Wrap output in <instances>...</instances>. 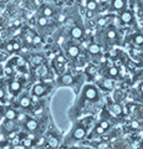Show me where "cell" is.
<instances>
[{
  "instance_id": "obj_35",
  "label": "cell",
  "mask_w": 143,
  "mask_h": 149,
  "mask_svg": "<svg viewBox=\"0 0 143 149\" xmlns=\"http://www.w3.org/2000/svg\"><path fill=\"white\" fill-rule=\"evenodd\" d=\"M93 15H95V11H91V10L86 11V17L87 19H92V17H93Z\"/></svg>"
},
{
  "instance_id": "obj_2",
  "label": "cell",
  "mask_w": 143,
  "mask_h": 149,
  "mask_svg": "<svg viewBox=\"0 0 143 149\" xmlns=\"http://www.w3.org/2000/svg\"><path fill=\"white\" fill-rule=\"evenodd\" d=\"M86 134H87V129L85 124H77L71 130V137L73 141H81V139L86 137Z\"/></svg>"
},
{
  "instance_id": "obj_38",
  "label": "cell",
  "mask_w": 143,
  "mask_h": 149,
  "mask_svg": "<svg viewBox=\"0 0 143 149\" xmlns=\"http://www.w3.org/2000/svg\"><path fill=\"white\" fill-rule=\"evenodd\" d=\"M4 97H5V91H4L3 88L0 87V100H3Z\"/></svg>"
},
{
  "instance_id": "obj_10",
  "label": "cell",
  "mask_w": 143,
  "mask_h": 149,
  "mask_svg": "<svg viewBox=\"0 0 143 149\" xmlns=\"http://www.w3.org/2000/svg\"><path fill=\"white\" fill-rule=\"evenodd\" d=\"M119 19H121V22L122 24H130V22L133 21V14L130 10H124L119 15Z\"/></svg>"
},
{
  "instance_id": "obj_11",
  "label": "cell",
  "mask_w": 143,
  "mask_h": 149,
  "mask_svg": "<svg viewBox=\"0 0 143 149\" xmlns=\"http://www.w3.org/2000/svg\"><path fill=\"white\" fill-rule=\"evenodd\" d=\"M17 116H19V113H17V111L14 109V108H8L5 112H4V117H5V119H8V120H15L17 118Z\"/></svg>"
},
{
  "instance_id": "obj_14",
  "label": "cell",
  "mask_w": 143,
  "mask_h": 149,
  "mask_svg": "<svg viewBox=\"0 0 143 149\" xmlns=\"http://www.w3.org/2000/svg\"><path fill=\"white\" fill-rule=\"evenodd\" d=\"M89 52L91 55H98L101 52V47L98 44H91L89 46Z\"/></svg>"
},
{
  "instance_id": "obj_7",
  "label": "cell",
  "mask_w": 143,
  "mask_h": 149,
  "mask_svg": "<svg viewBox=\"0 0 143 149\" xmlns=\"http://www.w3.org/2000/svg\"><path fill=\"white\" fill-rule=\"evenodd\" d=\"M19 106L21 107V108H24V109L30 108V107L33 106V100H31V96H29V95L21 96L20 100H19Z\"/></svg>"
},
{
  "instance_id": "obj_9",
  "label": "cell",
  "mask_w": 143,
  "mask_h": 149,
  "mask_svg": "<svg viewBox=\"0 0 143 149\" xmlns=\"http://www.w3.org/2000/svg\"><path fill=\"white\" fill-rule=\"evenodd\" d=\"M70 35L73 37V39H76V40H81L82 37H84V30H82V27L81 26H73L72 29L70 30Z\"/></svg>"
},
{
  "instance_id": "obj_42",
  "label": "cell",
  "mask_w": 143,
  "mask_h": 149,
  "mask_svg": "<svg viewBox=\"0 0 143 149\" xmlns=\"http://www.w3.org/2000/svg\"><path fill=\"white\" fill-rule=\"evenodd\" d=\"M14 24H15V26H19V25H20V21L17 20V21H15V22H14Z\"/></svg>"
},
{
  "instance_id": "obj_39",
  "label": "cell",
  "mask_w": 143,
  "mask_h": 149,
  "mask_svg": "<svg viewBox=\"0 0 143 149\" xmlns=\"http://www.w3.org/2000/svg\"><path fill=\"white\" fill-rule=\"evenodd\" d=\"M4 114V111H3V107L0 106V117H1V116Z\"/></svg>"
},
{
  "instance_id": "obj_22",
  "label": "cell",
  "mask_w": 143,
  "mask_h": 149,
  "mask_svg": "<svg viewBox=\"0 0 143 149\" xmlns=\"http://www.w3.org/2000/svg\"><path fill=\"white\" fill-rule=\"evenodd\" d=\"M101 85H102V87H103V88H106V90H112V87H113L112 81L107 80V78H105V80H103L102 82H101Z\"/></svg>"
},
{
  "instance_id": "obj_3",
  "label": "cell",
  "mask_w": 143,
  "mask_h": 149,
  "mask_svg": "<svg viewBox=\"0 0 143 149\" xmlns=\"http://www.w3.org/2000/svg\"><path fill=\"white\" fill-rule=\"evenodd\" d=\"M60 143H61V136H56V133H50V136L46 138V144L52 148V149H57Z\"/></svg>"
},
{
  "instance_id": "obj_15",
  "label": "cell",
  "mask_w": 143,
  "mask_h": 149,
  "mask_svg": "<svg viewBox=\"0 0 143 149\" xmlns=\"http://www.w3.org/2000/svg\"><path fill=\"white\" fill-rule=\"evenodd\" d=\"M111 111H112L116 116H121L123 113V109H122V107L119 103H114V104L111 106Z\"/></svg>"
},
{
  "instance_id": "obj_44",
  "label": "cell",
  "mask_w": 143,
  "mask_h": 149,
  "mask_svg": "<svg viewBox=\"0 0 143 149\" xmlns=\"http://www.w3.org/2000/svg\"><path fill=\"white\" fill-rule=\"evenodd\" d=\"M141 98H142V101H143V93H142V96H141Z\"/></svg>"
},
{
  "instance_id": "obj_36",
  "label": "cell",
  "mask_w": 143,
  "mask_h": 149,
  "mask_svg": "<svg viewBox=\"0 0 143 149\" xmlns=\"http://www.w3.org/2000/svg\"><path fill=\"white\" fill-rule=\"evenodd\" d=\"M13 46H14V51L20 50V42H19V41H15V42H13Z\"/></svg>"
},
{
  "instance_id": "obj_18",
  "label": "cell",
  "mask_w": 143,
  "mask_h": 149,
  "mask_svg": "<svg viewBox=\"0 0 143 149\" xmlns=\"http://www.w3.org/2000/svg\"><path fill=\"white\" fill-rule=\"evenodd\" d=\"M41 13H43V15L46 16V17H50V16H52L54 15V10L51 8H50L49 5H45L43 8V10H41Z\"/></svg>"
},
{
  "instance_id": "obj_19",
  "label": "cell",
  "mask_w": 143,
  "mask_h": 149,
  "mask_svg": "<svg viewBox=\"0 0 143 149\" xmlns=\"http://www.w3.org/2000/svg\"><path fill=\"white\" fill-rule=\"evenodd\" d=\"M106 36H107L108 40H114L117 37V31L113 29V27H111V29H108L107 31H106Z\"/></svg>"
},
{
  "instance_id": "obj_27",
  "label": "cell",
  "mask_w": 143,
  "mask_h": 149,
  "mask_svg": "<svg viewBox=\"0 0 143 149\" xmlns=\"http://www.w3.org/2000/svg\"><path fill=\"white\" fill-rule=\"evenodd\" d=\"M106 132V130L101 127V125L98 124V125H96V128H95V133L96 134H98V136H103V133Z\"/></svg>"
},
{
  "instance_id": "obj_25",
  "label": "cell",
  "mask_w": 143,
  "mask_h": 149,
  "mask_svg": "<svg viewBox=\"0 0 143 149\" xmlns=\"http://www.w3.org/2000/svg\"><path fill=\"white\" fill-rule=\"evenodd\" d=\"M24 40H25L26 44H33L34 35H31V34H25V35H24Z\"/></svg>"
},
{
  "instance_id": "obj_29",
  "label": "cell",
  "mask_w": 143,
  "mask_h": 149,
  "mask_svg": "<svg viewBox=\"0 0 143 149\" xmlns=\"http://www.w3.org/2000/svg\"><path fill=\"white\" fill-rule=\"evenodd\" d=\"M98 124H100L101 127H102L105 130H107V129L110 128V122H108V120H101V122H100Z\"/></svg>"
},
{
  "instance_id": "obj_12",
  "label": "cell",
  "mask_w": 143,
  "mask_h": 149,
  "mask_svg": "<svg viewBox=\"0 0 143 149\" xmlns=\"http://www.w3.org/2000/svg\"><path fill=\"white\" fill-rule=\"evenodd\" d=\"M9 90H10L11 93H19L21 91V83H20V81H17V80L10 81V83H9Z\"/></svg>"
},
{
  "instance_id": "obj_23",
  "label": "cell",
  "mask_w": 143,
  "mask_h": 149,
  "mask_svg": "<svg viewBox=\"0 0 143 149\" xmlns=\"http://www.w3.org/2000/svg\"><path fill=\"white\" fill-rule=\"evenodd\" d=\"M20 143H21L24 147H26V148H30L31 146H33V141H31L30 138H27V137H24V138H22Z\"/></svg>"
},
{
  "instance_id": "obj_20",
  "label": "cell",
  "mask_w": 143,
  "mask_h": 149,
  "mask_svg": "<svg viewBox=\"0 0 143 149\" xmlns=\"http://www.w3.org/2000/svg\"><path fill=\"white\" fill-rule=\"evenodd\" d=\"M49 24V20H47V17L44 16V15H40L38 17V25L41 26V27H44V26H47Z\"/></svg>"
},
{
  "instance_id": "obj_34",
  "label": "cell",
  "mask_w": 143,
  "mask_h": 149,
  "mask_svg": "<svg viewBox=\"0 0 143 149\" xmlns=\"http://www.w3.org/2000/svg\"><path fill=\"white\" fill-rule=\"evenodd\" d=\"M5 49H6V51H8V52H13V51H14V46H13V42H9V44H6Z\"/></svg>"
},
{
  "instance_id": "obj_37",
  "label": "cell",
  "mask_w": 143,
  "mask_h": 149,
  "mask_svg": "<svg viewBox=\"0 0 143 149\" xmlns=\"http://www.w3.org/2000/svg\"><path fill=\"white\" fill-rule=\"evenodd\" d=\"M26 137H27V138H30L31 141H34V139L38 138V137H35V136H34V133H31V132H30L29 134H26Z\"/></svg>"
},
{
  "instance_id": "obj_21",
  "label": "cell",
  "mask_w": 143,
  "mask_h": 149,
  "mask_svg": "<svg viewBox=\"0 0 143 149\" xmlns=\"http://www.w3.org/2000/svg\"><path fill=\"white\" fill-rule=\"evenodd\" d=\"M133 42L137 46H143V34H136L133 37Z\"/></svg>"
},
{
  "instance_id": "obj_43",
  "label": "cell",
  "mask_w": 143,
  "mask_h": 149,
  "mask_svg": "<svg viewBox=\"0 0 143 149\" xmlns=\"http://www.w3.org/2000/svg\"><path fill=\"white\" fill-rule=\"evenodd\" d=\"M10 148H11V147L8 144V146H4V148H3V149H10Z\"/></svg>"
},
{
  "instance_id": "obj_13",
  "label": "cell",
  "mask_w": 143,
  "mask_h": 149,
  "mask_svg": "<svg viewBox=\"0 0 143 149\" xmlns=\"http://www.w3.org/2000/svg\"><path fill=\"white\" fill-rule=\"evenodd\" d=\"M126 6V1L124 0H113L112 1V8L113 10H117V11H121Z\"/></svg>"
},
{
  "instance_id": "obj_41",
  "label": "cell",
  "mask_w": 143,
  "mask_h": 149,
  "mask_svg": "<svg viewBox=\"0 0 143 149\" xmlns=\"http://www.w3.org/2000/svg\"><path fill=\"white\" fill-rule=\"evenodd\" d=\"M108 0H100V4H105V3H107Z\"/></svg>"
},
{
  "instance_id": "obj_1",
  "label": "cell",
  "mask_w": 143,
  "mask_h": 149,
  "mask_svg": "<svg viewBox=\"0 0 143 149\" xmlns=\"http://www.w3.org/2000/svg\"><path fill=\"white\" fill-rule=\"evenodd\" d=\"M82 95H84L85 98L89 100V101L98 100V91H97V88L92 85H86L84 87V90H82Z\"/></svg>"
},
{
  "instance_id": "obj_31",
  "label": "cell",
  "mask_w": 143,
  "mask_h": 149,
  "mask_svg": "<svg viewBox=\"0 0 143 149\" xmlns=\"http://www.w3.org/2000/svg\"><path fill=\"white\" fill-rule=\"evenodd\" d=\"M106 22H107V19H106V17H101V19H98V20H97V25L98 26H103V25H106Z\"/></svg>"
},
{
  "instance_id": "obj_30",
  "label": "cell",
  "mask_w": 143,
  "mask_h": 149,
  "mask_svg": "<svg viewBox=\"0 0 143 149\" xmlns=\"http://www.w3.org/2000/svg\"><path fill=\"white\" fill-rule=\"evenodd\" d=\"M56 62H59V63H65L66 62L65 56H63V55H57L56 56Z\"/></svg>"
},
{
  "instance_id": "obj_4",
  "label": "cell",
  "mask_w": 143,
  "mask_h": 149,
  "mask_svg": "<svg viewBox=\"0 0 143 149\" xmlns=\"http://www.w3.org/2000/svg\"><path fill=\"white\" fill-rule=\"evenodd\" d=\"M73 83H75V77L71 73H63L57 80L59 86H72Z\"/></svg>"
},
{
  "instance_id": "obj_40",
  "label": "cell",
  "mask_w": 143,
  "mask_h": 149,
  "mask_svg": "<svg viewBox=\"0 0 143 149\" xmlns=\"http://www.w3.org/2000/svg\"><path fill=\"white\" fill-rule=\"evenodd\" d=\"M140 91L143 93V83H141V85H140Z\"/></svg>"
},
{
  "instance_id": "obj_24",
  "label": "cell",
  "mask_w": 143,
  "mask_h": 149,
  "mask_svg": "<svg viewBox=\"0 0 143 149\" xmlns=\"http://www.w3.org/2000/svg\"><path fill=\"white\" fill-rule=\"evenodd\" d=\"M43 112H44V108L41 106L38 107V104H36V107H34V109H33L34 116H41V114H43Z\"/></svg>"
},
{
  "instance_id": "obj_26",
  "label": "cell",
  "mask_w": 143,
  "mask_h": 149,
  "mask_svg": "<svg viewBox=\"0 0 143 149\" xmlns=\"http://www.w3.org/2000/svg\"><path fill=\"white\" fill-rule=\"evenodd\" d=\"M41 42H43V39H41V36H39V35H34L33 45H35V46H38V45H40Z\"/></svg>"
},
{
  "instance_id": "obj_32",
  "label": "cell",
  "mask_w": 143,
  "mask_h": 149,
  "mask_svg": "<svg viewBox=\"0 0 143 149\" xmlns=\"http://www.w3.org/2000/svg\"><path fill=\"white\" fill-rule=\"evenodd\" d=\"M131 128L132 129H138L140 128V122H138V120H132L131 122Z\"/></svg>"
},
{
  "instance_id": "obj_5",
  "label": "cell",
  "mask_w": 143,
  "mask_h": 149,
  "mask_svg": "<svg viewBox=\"0 0 143 149\" xmlns=\"http://www.w3.org/2000/svg\"><path fill=\"white\" fill-rule=\"evenodd\" d=\"M34 96H38V97H41V96H45L46 92H47V87L45 86V83H35L33 90H31Z\"/></svg>"
},
{
  "instance_id": "obj_17",
  "label": "cell",
  "mask_w": 143,
  "mask_h": 149,
  "mask_svg": "<svg viewBox=\"0 0 143 149\" xmlns=\"http://www.w3.org/2000/svg\"><path fill=\"white\" fill-rule=\"evenodd\" d=\"M118 73H119V71H118V68L116 66H111L107 70V76L108 77H117Z\"/></svg>"
},
{
  "instance_id": "obj_28",
  "label": "cell",
  "mask_w": 143,
  "mask_h": 149,
  "mask_svg": "<svg viewBox=\"0 0 143 149\" xmlns=\"http://www.w3.org/2000/svg\"><path fill=\"white\" fill-rule=\"evenodd\" d=\"M13 72H14V70H13V67L10 66V65H6V66L4 67V73L8 74V76H10V74H13Z\"/></svg>"
},
{
  "instance_id": "obj_6",
  "label": "cell",
  "mask_w": 143,
  "mask_h": 149,
  "mask_svg": "<svg viewBox=\"0 0 143 149\" xmlns=\"http://www.w3.org/2000/svg\"><path fill=\"white\" fill-rule=\"evenodd\" d=\"M24 127L29 130V132L34 133L35 130H38V128H39V122L34 118H27L24 122Z\"/></svg>"
},
{
  "instance_id": "obj_45",
  "label": "cell",
  "mask_w": 143,
  "mask_h": 149,
  "mask_svg": "<svg viewBox=\"0 0 143 149\" xmlns=\"http://www.w3.org/2000/svg\"><path fill=\"white\" fill-rule=\"evenodd\" d=\"M142 34H143V29H142Z\"/></svg>"
},
{
  "instance_id": "obj_33",
  "label": "cell",
  "mask_w": 143,
  "mask_h": 149,
  "mask_svg": "<svg viewBox=\"0 0 143 149\" xmlns=\"http://www.w3.org/2000/svg\"><path fill=\"white\" fill-rule=\"evenodd\" d=\"M86 72H87V74H95V73H96V68H95V66H90L89 68L86 70Z\"/></svg>"
},
{
  "instance_id": "obj_16",
  "label": "cell",
  "mask_w": 143,
  "mask_h": 149,
  "mask_svg": "<svg viewBox=\"0 0 143 149\" xmlns=\"http://www.w3.org/2000/svg\"><path fill=\"white\" fill-rule=\"evenodd\" d=\"M98 8V3L96 1V0H89V3H87V8L86 10H91V11H96Z\"/></svg>"
},
{
  "instance_id": "obj_8",
  "label": "cell",
  "mask_w": 143,
  "mask_h": 149,
  "mask_svg": "<svg viewBox=\"0 0 143 149\" xmlns=\"http://www.w3.org/2000/svg\"><path fill=\"white\" fill-rule=\"evenodd\" d=\"M66 51L71 58H76V57H78V55H80V49H78V46L75 44H68L66 46Z\"/></svg>"
}]
</instances>
